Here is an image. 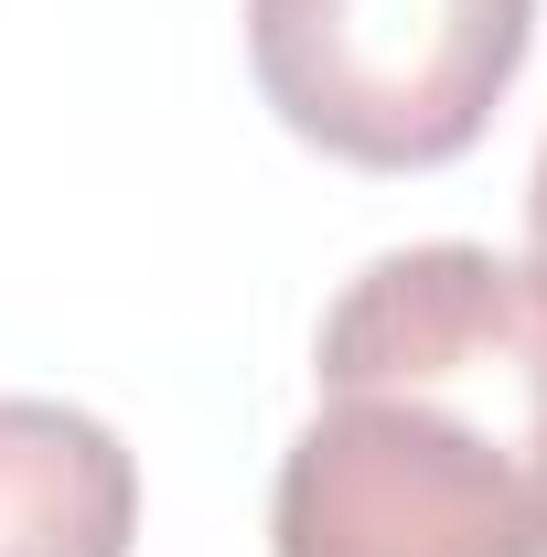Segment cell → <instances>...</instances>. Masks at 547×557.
<instances>
[{
	"mask_svg": "<svg viewBox=\"0 0 547 557\" xmlns=\"http://www.w3.org/2000/svg\"><path fill=\"white\" fill-rule=\"evenodd\" d=\"M279 557H547V278L429 236L343 278L312 418L279 450Z\"/></svg>",
	"mask_w": 547,
	"mask_h": 557,
	"instance_id": "cell-1",
	"label": "cell"
},
{
	"mask_svg": "<svg viewBox=\"0 0 547 557\" xmlns=\"http://www.w3.org/2000/svg\"><path fill=\"white\" fill-rule=\"evenodd\" d=\"M537 44V0H247V65L279 129L354 172L462 161Z\"/></svg>",
	"mask_w": 547,
	"mask_h": 557,
	"instance_id": "cell-2",
	"label": "cell"
},
{
	"mask_svg": "<svg viewBox=\"0 0 547 557\" xmlns=\"http://www.w3.org/2000/svg\"><path fill=\"white\" fill-rule=\"evenodd\" d=\"M139 461L65 397H0V557H130Z\"/></svg>",
	"mask_w": 547,
	"mask_h": 557,
	"instance_id": "cell-3",
	"label": "cell"
},
{
	"mask_svg": "<svg viewBox=\"0 0 547 557\" xmlns=\"http://www.w3.org/2000/svg\"><path fill=\"white\" fill-rule=\"evenodd\" d=\"M526 269L547 278V150H537V183H526Z\"/></svg>",
	"mask_w": 547,
	"mask_h": 557,
	"instance_id": "cell-4",
	"label": "cell"
}]
</instances>
